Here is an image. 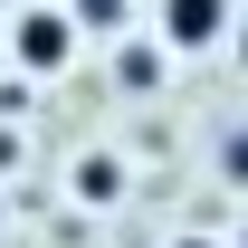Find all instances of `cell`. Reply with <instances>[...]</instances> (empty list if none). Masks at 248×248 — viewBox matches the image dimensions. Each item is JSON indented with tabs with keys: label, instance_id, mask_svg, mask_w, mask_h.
<instances>
[{
	"label": "cell",
	"instance_id": "ba28073f",
	"mask_svg": "<svg viewBox=\"0 0 248 248\" xmlns=\"http://www.w3.org/2000/svg\"><path fill=\"white\" fill-rule=\"evenodd\" d=\"M229 48H239V67H248V19H239V29H229Z\"/></svg>",
	"mask_w": 248,
	"mask_h": 248
},
{
	"label": "cell",
	"instance_id": "9c48e42d",
	"mask_svg": "<svg viewBox=\"0 0 248 248\" xmlns=\"http://www.w3.org/2000/svg\"><path fill=\"white\" fill-rule=\"evenodd\" d=\"M229 248H248V229H239V239H229Z\"/></svg>",
	"mask_w": 248,
	"mask_h": 248
},
{
	"label": "cell",
	"instance_id": "8992f818",
	"mask_svg": "<svg viewBox=\"0 0 248 248\" xmlns=\"http://www.w3.org/2000/svg\"><path fill=\"white\" fill-rule=\"evenodd\" d=\"M210 172H219V191H239V201H248V124H219Z\"/></svg>",
	"mask_w": 248,
	"mask_h": 248
},
{
	"label": "cell",
	"instance_id": "30bf717a",
	"mask_svg": "<svg viewBox=\"0 0 248 248\" xmlns=\"http://www.w3.org/2000/svg\"><path fill=\"white\" fill-rule=\"evenodd\" d=\"M10 10H19V0H10Z\"/></svg>",
	"mask_w": 248,
	"mask_h": 248
},
{
	"label": "cell",
	"instance_id": "6da1fadb",
	"mask_svg": "<svg viewBox=\"0 0 248 248\" xmlns=\"http://www.w3.org/2000/svg\"><path fill=\"white\" fill-rule=\"evenodd\" d=\"M77 48H86V38L67 29L58 0H19V10L0 19V67H19L29 86H58L67 67H77Z\"/></svg>",
	"mask_w": 248,
	"mask_h": 248
},
{
	"label": "cell",
	"instance_id": "3957f363",
	"mask_svg": "<svg viewBox=\"0 0 248 248\" xmlns=\"http://www.w3.org/2000/svg\"><path fill=\"white\" fill-rule=\"evenodd\" d=\"M67 191H77V210H115L124 191H134V172H124L115 143H86V153L67 162Z\"/></svg>",
	"mask_w": 248,
	"mask_h": 248
},
{
	"label": "cell",
	"instance_id": "52a82bcc",
	"mask_svg": "<svg viewBox=\"0 0 248 248\" xmlns=\"http://www.w3.org/2000/svg\"><path fill=\"white\" fill-rule=\"evenodd\" d=\"M162 248H229V239H219V229H172Z\"/></svg>",
	"mask_w": 248,
	"mask_h": 248
},
{
	"label": "cell",
	"instance_id": "5b68a950",
	"mask_svg": "<svg viewBox=\"0 0 248 248\" xmlns=\"http://www.w3.org/2000/svg\"><path fill=\"white\" fill-rule=\"evenodd\" d=\"M77 38H134V0H58Z\"/></svg>",
	"mask_w": 248,
	"mask_h": 248
},
{
	"label": "cell",
	"instance_id": "7a4b0ae2",
	"mask_svg": "<svg viewBox=\"0 0 248 248\" xmlns=\"http://www.w3.org/2000/svg\"><path fill=\"white\" fill-rule=\"evenodd\" d=\"M229 29H239V0H153V29L143 38L162 58H219Z\"/></svg>",
	"mask_w": 248,
	"mask_h": 248
},
{
	"label": "cell",
	"instance_id": "277c9868",
	"mask_svg": "<svg viewBox=\"0 0 248 248\" xmlns=\"http://www.w3.org/2000/svg\"><path fill=\"white\" fill-rule=\"evenodd\" d=\"M172 58H162L153 38H115V95H162Z\"/></svg>",
	"mask_w": 248,
	"mask_h": 248
}]
</instances>
